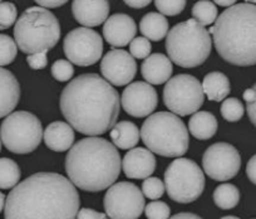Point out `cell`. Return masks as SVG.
Masks as SVG:
<instances>
[{
    "instance_id": "1",
    "label": "cell",
    "mask_w": 256,
    "mask_h": 219,
    "mask_svg": "<svg viewBox=\"0 0 256 219\" xmlns=\"http://www.w3.org/2000/svg\"><path fill=\"white\" fill-rule=\"evenodd\" d=\"M59 107L73 130L87 136H100L117 122L120 98L117 90L104 78L86 73L63 88Z\"/></svg>"
},
{
    "instance_id": "2",
    "label": "cell",
    "mask_w": 256,
    "mask_h": 219,
    "mask_svg": "<svg viewBox=\"0 0 256 219\" xmlns=\"http://www.w3.org/2000/svg\"><path fill=\"white\" fill-rule=\"evenodd\" d=\"M74 184L56 173H36L18 183L6 199V219H73L80 210Z\"/></svg>"
},
{
    "instance_id": "3",
    "label": "cell",
    "mask_w": 256,
    "mask_h": 219,
    "mask_svg": "<svg viewBox=\"0 0 256 219\" xmlns=\"http://www.w3.org/2000/svg\"><path fill=\"white\" fill-rule=\"evenodd\" d=\"M122 160L117 147L108 140L88 136L73 145L66 156V171L80 190L98 193L116 183Z\"/></svg>"
},
{
    "instance_id": "4",
    "label": "cell",
    "mask_w": 256,
    "mask_h": 219,
    "mask_svg": "<svg viewBox=\"0 0 256 219\" xmlns=\"http://www.w3.org/2000/svg\"><path fill=\"white\" fill-rule=\"evenodd\" d=\"M218 56L238 67L256 65V6L236 3L208 29Z\"/></svg>"
},
{
    "instance_id": "5",
    "label": "cell",
    "mask_w": 256,
    "mask_h": 219,
    "mask_svg": "<svg viewBox=\"0 0 256 219\" xmlns=\"http://www.w3.org/2000/svg\"><path fill=\"white\" fill-rule=\"evenodd\" d=\"M14 39L23 53H48L60 39V26L52 12L30 7L23 12L14 27Z\"/></svg>"
},
{
    "instance_id": "6",
    "label": "cell",
    "mask_w": 256,
    "mask_h": 219,
    "mask_svg": "<svg viewBox=\"0 0 256 219\" xmlns=\"http://www.w3.org/2000/svg\"><path fill=\"white\" fill-rule=\"evenodd\" d=\"M212 38L195 19L176 24L166 38V51L174 65L184 68L198 67L211 53Z\"/></svg>"
},
{
    "instance_id": "7",
    "label": "cell",
    "mask_w": 256,
    "mask_h": 219,
    "mask_svg": "<svg viewBox=\"0 0 256 219\" xmlns=\"http://www.w3.org/2000/svg\"><path fill=\"white\" fill-rule=\"evenodd\" d=\"M141 139L147 149L164 157H180L188 150V130L172 112L151 115L141 127Z\"/></svg>"
},
{
    "instance_id": "8",
    "label": "cell",
    "mask_w": 256,
    "mask_h": 219,
    "mask_svg": "<svg viewBox=\"0 0 256 219\" xmlns=\"http://www.w3.org/2000/svg\"><path fill=\"white\" fill-rule=\"evenodd\" d=\"M164 186L176 203L188 204L198 200L205 189V175L194 160L177 157L164 171Z\"/></svg>"
},
{
    "instance_id": "9",
    "label": "cell",
    "mask_w": 256,
    "mask_h": 219,
    "mask_svg": "<svg viewBox=\"0 0 256 219\" xmlns=\"http://www.w3.org/2000/svg\"><path fill=\"white\" fill-rule=\"evenodd\" d=\"M42 139L43 127L40 120L30 112H12L0 126V140L14 154L33 152L40 145Z\"/></svg>"
},
{
    "instance_id": "10",
    "label": "cell",
    "mask_w": 256,
    "mask_h": 219,
    "mask_svg": "<svg viewBox=\"0 0 256 219\" xmlns=\"http://www.w3.org/2000/svg\"><path fill=\"white\" fill-rule=\"evenodd\" d=\"M205 101L202 85L191 75H177L167 81L164 102L172 114L188 116L200 110Z\"/></svg>"
},
{
    "instance_id": "11",
    "label": "cell",
    "mask_w": 256,
    "mask_h": 219,
    "mask_svg": "<svg viewBox=\"0 0 256 219\" xmlns=\"http://www.w3.org/2000/svg\"><path fill=\"white\" fill-rule=\"evenodd\" d=\"M104 210L112 219H136L144 210V195L130 181L114 183L104 195Z\"/></svg>"
},
{
    "instance_id": "12",
    "label": "cell",
    "mask_w": 256,
    "mask_h": 219,
    "mask_svg": "<svg viewBox=\"0 0 256 219\" xmlns=\"http://www.w3.org/2000/svg\"><path fill=\"white\" fill-rule=\"evenodd\" d=\"M63 49L70 63L80 67H87L100 60L103 53V41L97 32L82 27L73 29L66 36Z\"/></svg>"
},
{
    "instance_id": "13",
    "label": "cell",
    "mask_w": 256,
    "mask_h": 219,
    "mask_svg": "<svg viewBox=\"0 0 256 219\" xmlns=\"http://www.w3.org/2000/svg\"><path fill=\"white\" fill-rule=\"evenodd\" d=\"M202 168L212 180H230L241 168L238 149L228 142H216L208 147L202 157Z\"/></svg>"
},
{
    "instance_id": "14",
    "label": "cell",
    "mask_w": 256,
    "mask_h": 219,
    "mask_svg": "<svg viewBox=\"0 0 256 219\" xmlns=\"http://www.w3.org/2000/svg\"><path fill=\"white\" fill-rule=\"evenodd\" d=\"M120 103L128 115L141 119L150 116L156 110L158 96L150 83L134 82L123 91Z\"/></svg>"
},
{
    "instance_id": "15",
    "label": "cell",
    "mask_w": 256,
    "mask_h": 219,
    "mask_svg": "<svg viewBox=\"0 0 256 219\" xmlns=\"http://www.w3.org/2000/svg\"><path fill=\"white\" fill-rule=\"evenodd\" d=\"M100 73L108 83L113 86H126L137 73L134 58L123 49H112L100 62Z\"/></svg>"
},
{
    "instance_id": "16",
    "label": "cell",
    "mask_w": 256,
    "mask_h": 219,
    "mask_svg": "<svg viewBox=\"0 0 256 219\" xmlns=\"http://www.w3.org/2000/svg\"><path fill=\"white\" fill-rule=\"evenodd\" d=\"M137 33V26L127 14H113L103 26V37L112 47H124L131 43Z\"/></svg>"
},
{
    "instance_id": "17",
    "label": "cell",
    "mask_w": 256,
    "mask_h": 219,
    "mask_svg": "<svg viewBox=\"0 0 256 219\" xmlns=\"http://www.w3.org/2000/svg\"><path fill=\"white\" fill-rule=\"evenodd\" d=\"M156 169V157L154 152L144 147L132 149L122 160V170L130 179H146Z\"/></svg>"
},
{
    "instance_id": "18",
    "label": "cell",
    "mask_w": 256,
    "mask_h": 219,
    "mask_svg": "<svg viewBox=\"0 0 256 219\" xmlns=\"http://www.w3.org/2000/svg\"><path fill=\"white\" fill-rule=\"evenodd\" d=\"M72 12L76 21L80 24L88 27H98L106 23L110 13V3L106 0H76L72 3Z\"/></svg>"
},
{
    "instance_id": "19",
    "label": "cell",
    "mask_w": 256,
    "mask_h": 219,
    "mask_svg": "<svg viewBox=\"0 0 256 219\" xmlns=\"http://www.w3.org/2000/svg\"><path fill=\"white\" fill-rule=\"evenodd\" d=\"M174 67L167 56L162 53H154L144 61L141 66V73L150 85H162L171 78Z\"/></svg>"
},
{
    "instance_id": "20",
    "label": "cell",
    "mask_w": 256,
    "mask_h": 219,
    "mask_svg": "<svg viewBox=\"0 0 256 219\" xmlns=\"http://www.w3.org/2000/svg\"><path fill=\"white\" fill-rule=\"evenodd\" d=\"M20 98V86L16 76L0 67V119L13 112Z\"/></svg>"
},
{
    "instance_id": "21",
    "label": "cell",
    "mask_w": 256,
    "mask_h": 219,
    "mask_svg": "<svg viewBox=\"0 0 256 219\" xmlns=\"http://www.w3.org/2000/svg\"><path fill=\"white\" fill-rule=\"evenodd\" d=\"M43 137L44 142L49 149L56 152H63L73 146L74 130L67 122L56 121L46 126Z\"/></svg>"
},
{
    "instance_id": "22",
    "label": "cell",
    "mask_w": 256,
    "mask_h": 219,
    "mask_svg": "<svg viewBox=\"0 0 256 219\" xmlns=\"http://www.w3.org/2000/svg\"><path fill=\"white\" fill-rule=\"evenodd\" d=\"M110 136L116 147L120 150H130L138 144L141 131L134 122L120 121L110 129Z\"/></svg>"
},
{
    "instance_id": "23",
    "label": "cell",
    "mask_w": 256,
    "mask_h": 219,
    "mask_svg": "<svg viewBox=\"0 0 256 219\" xmlns=\"http://www.w3.org/2000/svg\"><path fill=\"white\" fill-rule=\"evenodd\" d=\"M188 130L192 136L205 141L211 139L218 131V120L211 112L198 111L190 119Z\"/></svg>"
},
{
    "instance_id": "24",
    "label": "cell",
    "mask_w": 256,
    "mask_h": 219,
    "mask_svg": "<svg viewBox=\"0 0 256 219\" xmlns=\"http://www.w3.org/2000/svg\"><path fill=\"white\" fill-rule=\"evenodd\" d=\"M168 21L160 13H148L140 22V32L148 41L160 42L168 34Z\"/></svg>"
},
{
    "instance_id": "25",
    "label": "cell",
    "mask_w": 256,
    "mask_h": 219,
    "mask_svg": "<svg viewBox=\"0 0 256 219\" xmlns=\"http://www.w3.org/2000/svg\"><path fill=\"white\" fill-rule=\"evenodd\" d=\"M204 93L210 101H222L230 93V81L228 76L221 72H211L204 77L202 81Z\"/></svg>"
},
{
    "instance_id": "26",
    "label": "cell",
    "mask_w": 256,
    "mask_h": 219,
    "mask_svg": "<svg viewBox=\"0 0 256 219\" xmlns=\"http://www.w3.org/2000/svg\"><path fill=\"white\" fill-rule=\"evenodd\" d=\"M214 201L224 210L232 209L240 201V191L234 184H221L214 191Z\"/></svg>"
},
{
    "instance_id": "27",
    "label": "cell",
    "mask_w": 256,
    "mask_h": 219,
    "mask_svg": "<svg viewBox=\"0 0 256 219\" xmlns=\"http://www.w3.org/2000/svg\"><path fill=\"white\" fill-rule=\"evenodd\" d=\"M20 168L9 157L0 159V189H12L20 180Z\"/></svg>"
},
{
    "instance_id": "28",
    "label": "cell",
    "mask_w": 256,
    "mask_h": 219,
    "mask_svg": "<svg viewBox=\"0 0 256 219\" xmlns=\"http://www.w3.org/2000/svg\"><path fill=\"white\" fill-rule=\"evenodd\" d=\"M191 13L192 18L202 27L210 26V24L215 23L218 19V8L212 2H208V0L198 2L192 8Z\"/></svg>"
},
{
    "instance_id": "29",
    "label": "cell",
    "mask_w": 256,
    "mask_h": 219,
    "mask_svg": "<svg viewBox=\"0 0 256 219\" xmlns=\"http://www.w3.org/2000/svg\"><path fill=\"white\" fill-rule=\"evenodd\" d=\"M18 53L16 41L6 34H0V67L14 62Z\"/></svg>"
},
{
    "instance_id": "30",
    "label": "cell",
    "mask_w": 256,
    "mask_h": 219,
    "mask_svg": "<svg viewBox=\"0 0 256 219\" xmlns=\"http://www.w3.org/2000/svg\"><path fill=\"white\" fill-rule=\"evenodd\" d=\"M244 112H245V108H244L242 102L235 97L228 98L221 105V115L228 122H236L241 120Z\"/></svg>"
},
{
    "instance_id": "31",
    "label": "cell",
    "mask_w": 256,
    "mask_h": 219,
    "mask_svg": "<svg viewBox=\"0 0 256 219\" xmlns=\"http://www.w3.org/2000/svg\"><path fill=\"white\" fill-rule=\"evenodd\" d=\"M166 186L158 178H146L142 183V193L151 200H157L164 195Z\"/></svg>"
},
{
    "instance_id": "32",
    "label": "cell",
    "mask_w": 256,
    "mask_h": 219,
    "mask_svg": "<svg viewBox=\"0 0 256 219\" xmlns=\"http://www.w3.org/2000/svg\"><path fill=\"white\" fill-rule=\"evenodd\" d=\"M154 6L164 17H174L182 13L186 7V2L184 0H157L154 2Z\"/></svg>"
},
{
    "instance_id": "33",
    "label": "cell",
    "mask_w": 256,
    "mask_h": 219,
    "mask_svg": "<svg viewBox=\"0 0 256 219\" xmlns=\"http://www.w3.org/2000/svg\"><path fill=\"white\" fill-rule=\"evenodd\" d=\"M16 7L9 2H2L0 3V31H6L10 28L16 21Z\"/></svg>"
},
{
    "instance_id": "34",
    "label": "cell",
    "mask_w": 256,
    "mask_h": 219,
    "mask_svg": "<svg viewBox=\"0 0 256 219\" xmlns=\"http://www.w3.org/2000/svg\"><path fill=\"white\" fill-rule=\"evenodd\" d=\"M74 68L67 60H58L52 66V76L59 82H67L73 77Z\"/></svg>"
},
{
    "instance_id": "35",
    "label": "cell",
    "mask_w": 256,
    "mask_h": 219,
    "mask_svg": "<svg viewBox=\"0 0 256 219\" xmlns=\"http://www.w3.org/2000/svg\"><path fill=\"white\" fill-rule=\"evenodd\" d=\"M151 51V43H150L148 39L144 38V37L134 38V41L130 43V54H131L134 58H137V60H146L147 57H150Z\"/></svg>"
},
{
    "instance_id": "36",
    "label": "cell",
    "mask_w": 256,
    "mask_h": 219,
    "mask_svg": "<svg viewBox=\"0 0 256 219\" xmlns=\"http://www.w3.org/2000/svg\"><path fill=\"white\" fill-rule=\"evenodd\" d=\"M170 206L164 201L154 200L144 206V213L148 219H167L170 218Z\"/></svg>"
},
{
    "instance_id": "37",
    "label": "cell",
    "mask_w": 256,
    "mask_h": 219,
    "mask_svg": "<svg viewBox=\"0 0 256 219\" xmlns=\"http://www.w3.org/2000/svg\"><path fill=\"white\" fill-rule=\"evenodd\" d=\"M26 62H28L29 67L32 70H43L44 67L48 63V60H46V53H36V54H30L26 57Z\"/></svg>"
},
{
    "instance_id": "38",
    "label": "cell",
    "mask_w": 256,
    "mask_h": 219,
    "mask_svg": "<svg viewBox=\"0 0 256 219\" xmlns=\"http://www.w3.org/2000/svg\"><path fill=\"white\" fill-rule=\"evenodd\" d=\"M77 218L80 219H98V218H107V214L100 213V211L94 210V209L90 208H82L78 210Z\"/></svg>"
},
{
    "instance_id": "39",
    "label": "cell",
    "mask_w": 256,
    "mask_h": 219,
    "mask_svg": "<svg viewBox=\"0 0 256 219\" xmlns=\"http://www.w3.org/2000/svg\"><path fill=\"white\" fill-rule=\"evenodd\" d=\"M246 175H248V180L256 185V155H254L248 160V165H246Z\"/></svg>"
},
{
    "instance_id": "40",
    "label": "cell",
    "mask_w": 256,
    "mask_h": 219,
    "mask_svg": "<svg viewBox=\"0 0 256 219\" xmlns=\"http://www.w3.org/2000/svg\"><path fill=\"white\" fill-rule=\"evenodd\" d=\"M67 3V2H64V0H38L36 2V6L42 7L44 9H53V8H59V7L64 6V4Z\"/></svg>"
},
{
    "instance_id": "41",
    "label": "cell",
    "mask_w": 256,
    "mask_h": 219,
    "mask_svg": "<svg viewBox=\"0 0 256 219\" xmlns=\"http://www.w3.org/2000/svg\"><path fill=\"white\" fill-rule=\"evenodd\" d=\"M254 88L256 90V83H255V86H254ZM246 111H248L250 121L252 122L254 126L256 127V98L252 101V102L246 103Z\"/></svg>"
},
{
    "instance_id": "42",
    "label": "cell",
    "mask_w": 256,
    "mask_h": 219,
    "mask_svg": "<svg viewBox=\"0 0 256 219\" xmlns=\"http://www.w3.org/2000/svg\"><path fill=\"white\" fill-rule=\"evenodd\" d=\"M124 4L134 9H142L144 7L150 6L151 2L150 0H127V2H124Z\"/></svg>"
},
{
    "instance_id": "43",
    "label": "cell",
    "mask_w": 256,
    "mask_h": 219,
    "mask_svg": "<svg viewBox=\"0 0 256 219\" xmlns=\"http://www.w3.org/2000/svg\"><path fill=\"white\" fill-rule=\"evenodd\" d=\"M256 98V90L255 88H248V90L244 92V100L246 101V103L252 102Z\"/></svg>"
},
{
    "instance_id": "44",
    "label": "cell",
    "mask_w": 256,
    "mask_h": 219,
    "mask_svg": "<svg viewBox=\"0 0 256 219\" xmlns=\"http://www.w3.org/2000/svg\"><path fill=\"white\" fill-rule=\"evenodd\" d=\"M214 4H215V6L226 7V9H228V8H230V7L235 6L236 2H235V0H216Z\"/></svg>"
},
{
    "instance_id": "45",
    "label": "cell",
    "mask_w": 256,
    "mask_h": 219,
    "mask_svg": "<svg viewBox=\"0 0 256 219\" xmlns=\"http://www.w3.org/2000/svg\"><path fill=\"white\" fill-rule=\"evenodd\" d=\"M172 218L174 219H181V218H194V219H198V218H201V216H198V214H192V213H177L174 214Z\"/></svg>"
},
{
    "instance_id": "46",
    "label": "cell",
    "mask_w": 256,
    "mask_h": 219,
    "mask_svg": "<svg viewBox=\"0 0 256 219\" xmlns=\"http://www.w3.org/2000/svg\"><path fill=\"white\" fill-rule=\"evenodd\" d=\"M4 206H6V195L0 191V213L3 211Z\"/></svg>"
},
{
    "instance_id": "47",
    "label": "cell",
    "mask_w": 256,
    "mask_h": 219,
    "mask_svg": "<svg viewBox=\"0 0 256 219\" xmlns=\"http://www.w3.org/2000/svg\"><path fill=\"white\" fill-rule=\"evenodd\" d=\"M222 218H225V219H228V218H230V219H236V218H238V216H235V215H225V216H222Z\"/></svg>"
},
{
    "instance_id": "48",
    "label": "cell",
    "mask_w": 256,
    "mask_h": 219,
    "mask_svg": "<svg viewBox=\"0 0 256 219\" xmlns=\"http://www.w3.org/2000/svg\"><path fill=\"white\" fill-rule=\"evenodd\" d=\"M0 150H2V140H0Z\"/></svg>"
},
{
    "instance_id": "49",
    "label": "cell",
    "mask_w": 256,
    "mask_h": 219,
    "mask_svg": "<svg viewBox=\"0 0 256 219\" xmlns=\"http://www.w3.org/2000/svg\"><path fill=\"white\" fill-rule=\"evenodd\" d=\"M0 3H2V2H0Z\"/></svg>"
}]
</instances>
